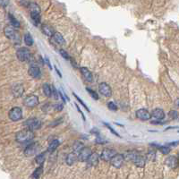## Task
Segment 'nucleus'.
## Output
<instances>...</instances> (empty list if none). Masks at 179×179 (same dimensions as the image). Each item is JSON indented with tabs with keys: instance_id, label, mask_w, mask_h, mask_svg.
Instances as JSON below:
<instances>
[{
	"instance_id": "nucleus-1",
	"label": "nucleus",
	"mask_w": 179,
	"mask_h": 179,
	"mask_svg": "<svg viewBox=\"0 0 179 179\" xmlns=\"http://www.w3.org/2000/svg\"><path fill=\"white\" fill-rule=\"evenodd\" d=\"M35 136V134L33 131L29 130V129H24L18 132L15 135V140L20 143H26L31 141Z\"/></svg>"
},
{
	"instance_id": "nucleus-2",
	"label": "nucleus",
	"mask_w": 179,
	"mask_h": 179,
	"mask_svg": "<svg viewBox=\"0 0 179 179\" xmlns=\"http://www.w3.org/2000/svg\"><path fill=\"white\" fill-rule=\"evenodd\" d=\"M126 159L133 162L135 166L139 168H143L145 165V158L137 153L136 151H129L126 153Z\"/></svg>"
},
{
	"instance_id": "nucleus-3",
	"label": "nucleus",
	"mask_w": 179,
	"mask_h": 179,
	"mask_svg": "<svg viewBox=\"0 0 179 179\" xmlns=\"http://www.w3.org/2000/svg\"><path fill=\"white\" fill-rule=\"evenodd\" d=\"M4 33L5 35V37L7 39H9L14 42H19L20 41V37H19V33L16 31L15 29L11 27V26H6L4 29Z\"/></svg>"
},
{
	"instance_id": "nucleus-4",
	"label": "nucleus",
	"mask_w": 179,
	"mask_h": 179,
	"mask_svg": "<svg viewBox=\"0 0 179 179\" xmlns=\"http://www.w3.org/2000/svg\"><path fill=\"white\" fill-rule=\"evenodd\" d=\"M24 124L26 127V129L32 130V131L39 130L41 127V121L36 117H32V118L27 119Z\"/></svg>"
},
{
	"instance_id": "nucleus-5",
	"label": "nucleus",
	"mask_w": 179,
	"mask_h": 179,
	"mask_svg": "<svg viewBox=\"0 0 179 179\" xmlns=\"http://www.w3.org/2000/svg\"><path fill=\"white\" fill-rule=\"evenodd\" d=\"M16 57L22 62L29 61L30 58H31V52H30L29 48L22 47L16 51Z\"/></svg>"
},
{
	"instance_id": "nucleus-6",
	"label": "nucleus",
	"mask_w": 179,
	"mask_h": 179,
	"mask_svg": "<svg viewBox=\"0 0 179 179\" xmlns=\"http://www.w3.org/2000/svg\"><path fill=\"white\" fill-rule=\"evenodd\" d=\"M8 116L13 122L21 120V119L22 118V108H19V107H14V108H11L10 111H9V113H8Z\"/></svg>"
},
{
	"instance_id": "nucleus-7",
	"label": "nucleus",
	"mask_w": 179,
	"mask_h": 179,
	"mask_svg": "<svg viewBox=\"0 0 179 179\" xmlns=\"http://www.w3.org/2000/svg\"><path fill=\"white\" fill-rule=\"evenodd\" d=\"M40 103L39 97L36 95H29L24 100V105L27 108H35Z\"/></svg>"
},
{
	"instance_id": "nucleus-8",
	"label": "nucleus",
	"mask_w": 179,
	"mask_h": 179,
	"mask_svg": "<svg viewBox=\"0 0 179 179\" xmlns=\"http://www.w3.org/2000/svg\"><path fill=\"white\" fill-rule=\"evenodd\" d=\"M92 149L90 147H84L78 154V160L81 162L87 161L90 157L92 156Z\"/></svg>"
},
{
	"instance_id": "nucleus-9",
	"label": "nucleus",
	"mask_w": 179,
	"mask_h": 179,
	"mask_svg": "<svg viewBox=\"0 0 179 179\" xmlns=\"http://www.w3.org/2000/svg\"><path fill=\"white\" fill-rule=\"evenodd\" d=\"M117 153L116 152L115 150H112V149H105L103 150L101 155H100V159H103L104 161H109L114 158Z\"/></svg>"
},
{
	"instance_id": "nucleus-10",
	"label": "nucleus",
	"mask_w": 179,
	"mask_h": 179,
	"mask_svg": "<svg viewBox=\"0 0 179 179\" xmlns=\"http://www.w3.org/2000/svg\"><path fill=\"white\" fill-rule=\"evenodd\" d=\"M40 149V146H39V143H31L29 144L24 150V154L25 156L27 157H30V156H33L37 153V151H39Z\"/></svg>"
},
{
	"instance_id": "nucleus-11",
	"label": "nucleus",
	"mask_w": 179,
	"mask_h": 179,
	"mask_svg": "<svg viewBox=\"0 0 179 179\" xmlns=\"http://www.w3.org/2000/svg\"><path fill=\"white\" fill-rule=\"evenodd\" d=\"M135 116L138 119H140L141 121H148V120H150L151 117V114L144 108L138 109L135 113Z\"/></svg>"
},
{
	"instance_id": "nucleus-12",
	"label": "nucleus",
	"mask_w": 179,
	"mask_h": 179,
	"mask_svg": "<svg viewBox=\"0 0 179 179\" xmlns=\"http://www.w3.org/2000/svg\"><path fill=\"white\" fill-rule=\"evenodd\" d=\"M124 159V155L117 153L114 158L110 160V164L113 167H115L116 168H119L122 167Z\"/></svg>"
},
{
	"instance_id": "nucleus-13",
	"label": "nucleus",
	"mask_w": 179,
	"mask_h": 179,
	"mask_svg": "<svg viewBox=\"0 0 179 179\" xmlns=\"http://www.w3.org/2000/svg\"><path fill=\"white\" fill-rule=\"evenodd\" d=\"M99 92L105 97H110L112 95V90L107 83H101L99 85Z\"/></svg>"
},
{
	"instance_id": "nucleus-14",
	"label": "nucleus",
	"mask_w": 179,
	"mask_h": 179,
	"mask_svg": "<svg viewBox=\"0 0 179 179\" xmlns=\"http://www.w3.org/2000/svg\"><path fill=\"white\" fill-rule=\"evenodd\" d=\"M24 92V86L21 83H15L13 84V87H12V94L13 97H15V98H20V97L22 96Z\"/></svg>"
},
{
	"instance_id": "nucleus-15",
	"label": "nucleus",
	"mask_w": 179,
	"mask_h": 179,
	"mask_svg": "<svg viewBox=\"0 0 179 179\" xmlns=\"http://www.w3.org/2000/svg\"><path fill=\"white\" fill-rule=\"evenodd\" d=\"M28 73H29V74H30V75H31L32 78H35V79H39V78H40V76H41L40 69L39 68V66H37V65H32L31 67H30V68H29Z\"/></svg>"
},
{
	"instance_id": "nucleus-16",
	"label": "nucleus",
	"mask_w": 179,
	"mask_h": 179,
	"mask_svg": "<svg viewBox=\"0 0 179 179\" xmlns=\"http://www.w3.org/2000/svg\"><path fill=\"white\" fill-rule=\"evenodd\" d=\"M165 164L170 168H176L178 166V159L176 156H169L166 159Z\"/></svg>"
},
{
	"instance_id": "nucleus-17",
	"label": "nucleus",
	"mask_w": 179,
	"mask_h": 179,
	"mask_svg": "<svg viewBox=\"0 0 179 179\" xmlns=\"http://www.w3.org/2000/svg\"><path fill=\"white\" fill-rule=\"evenodd\" d=\"M80 72L81 73V75L83 76V78L89 81V83H92L93 81V76H92V72H90V70L87 68V67H81L80 68Z\"/></svg>"
},
{
	"instance_id": "nucleus-18",
	"label": "nucleus",
	"mask_w": 179,
	"mask_h": 179,
	"mask_svg": "<svg viewBox=\"0 0 179 179\" xmlns=\"http://www.w3.org/2000/svg\"><path fill=\"white\" fill-rule=\"evenodd\" d=\"M99 160H100V155L98 153L94 152L89 158V159L87 160V163L90 167H95L99 164Z\"/></svg>"
},
{
	"instance_id": "nucleus-19",
	"label": "nucleus",
	"mask_w": 179,
	"mask_h": 179,
	"mask_svg": "<svg viewBox=\"0 0 179 179\" xmlns=\"http://www.w3.org/2000/svg\"><path fill=\"white\" fill-rule=\"evenodd\" d=\"M41 31L45 35L48 36V37H53L54 34L56 33L53 27L48 25V24H43L41 26Z\"/></svg>"
},
{
	"instance_id": "nucleus-20",
	"label": "nucleus",
	"mask_w": 179,
	"mask_h": 179,
	"mask_svg": "<svg viewBox=\"0 0 179 179\" xmlns=\"http://www.w3.org/2000/svg\"><path fill=\"white\" fill-rule=\"evenodd\" d=\"M151 117L157 119V120H162L165 117V112L161 108H155L151 112Z\"/></svg>"
},
{
	"instance_id": "nucleus-21",
	"label": "nucleus",
	"mask_w": 179,
	"mask_h": 179,
	"mask_svg": "<svg viewBox=\"0 0 179 179\" xmlns=\"http://www.w3.org/2000/svg\"><path fill=\"white\" fill-rule=\"evenodd\" d=\"M76 160H78V156L75 153H74V152L69 153L68 155L66 156L65 162H66L67 165L72 166V165H73V164L76 162Z\"/></svg>"
},
{
	"instance_id": "nucleus-22",
	"label": "nucleus",
	"mask_w": 179,
	"mask_h": 179,
	"mask_svg": "<svg viewBox=\"0 0 179 179\" xmlns=\"http://www.w3.org/2000/svg\"><path fill=\"white\" fill-rule=\"evenodd\" d=\"M28 8L31 12V13H40V5L35 3V2H31L28 6Z\"/></svg>"
},
{
	"instance_id": "nucleus-23",
	"label": "nucleus",
	"mask_w": 179,
	"mask_h": 179,
	"mask_svg": "<svg viewBox=\"0 0 179 179\" xmlns=\"http://www.w3.org/2000/svg\"><path fill=\"white\" fill-rule=\"evenodd\" d=\"M42 89H43V92L45 94V96L49 98L52 95H53V90H52V86H50L48 83H44L42 85Z\"/></svg>"
},
{
	"instance_id": "nucleus-24",
	"label": "nucleus",
	"mask_w": 179,
	"mask_h": 179,
	"mask_svg": "<svg viewBox=\"0 0 179 179\" xmlns=\"http://www.w3.org/2000/svg\"><path fill=\"white\" fill-rule=\"evenodd\" d=\"M53 39L59 45H65V40L64 39L63 35L60 32H56L53 36Z\"/></svg>"
},
{
	"instance_id": "nucleus-25",
	"label": "nucleus",
	"mask_w": 179,
	"mask_h": 179,
	"mask_svg": "<svg viewBox=\"0 0 179 179\" xmlns=\"http://www.w3.org/2000/svg\"><path fill=\"white\" fill-rule=\"evenodd\" d=\"M8 18H9V21H10V24L15 29V28H20V22H18V20L14 17L12 13H8Z\"/></svg>"
},
{
	"instance_id": "nucleus-26",
	"label": "nucleus",
	"mask_w": 179,
	"mask_h": 179,
	"mask_svg": "<svg viewBox=\"0 0 179 179\" xmlns=\"http://www.w3.org/2000/svg\"><path fill=\"white\" fill-rule=\"evenodd\" d=\"M59 145V141L58 140H53L50 143V144L48 145V152H50V153H52L53 151H56V149L57 148V146Z\"/></svg>"
},
{
	"instance_id": "nucleus-27",
	"label": "nucleus",
	"mask_w": 179,
	"mask_h": 179,
	"mask_svg": "<svg viewBox=\"0 0 179 179\" xmlns=\"http://www.w3.org/2000/svg\"><path fill=\"white\" fill-rule=\"evenodd\" d=\"M84 148L83 143H81V141H75V143H73V151L74 153L77 152V153H80V151L83 150V149Z\"/></svg>"
},
{
	"instance_id": "nucleus-28",
	"label": "nucleus",
	"mask_w": 179,
	"mask_h": 179,
	"mask_svg": "<svg viewBox=\"0 0 179 179\" xmlns=\"http://www.w3.org/2000/svg\"><path fill=\"white\" fill-rule=\"evenodd\" d=\"M42 172H43V167L40 166L38 168H36L34 170V172H33V174L32 176V179H39L40 175L42 174Z\"/></svg>"
},
{
	"instance_id": "nucleus-29",
	"label": "nucleus",
	"mask_w": 179,
	"mask_h": 179,
	"mask_svg": "<svg viewBox=\"0 0 179 179\" xmlns=\"http://www.w3.org/2000/svg\"><path fill=\"white\" fill-rule=\"evenodd\" d=\"M31 18L35 25H39L40 24V13H31Z\"/></svg>"
},
{
	"instance_id": "nucleus-30",
	"label": "nucleus",
	"mask_w": 179,
	"mask_h": 179,
	"mask_svg": "<svg viewBox=\"0 0 179 179\" xmlns=\"http://www.w3.org/2000/svg\"><path fill=\"white\" fill-rule=\"evenodd\" d=\"M24 43L27 45V46H32L33 45V39H32V35L30 34V33H26L24 35Z\"/></svg>"
},
{
	"instance_id": "nucleus-31",
	"label": "nucleus",
	"mask_w": 179,
	"mask_h": 179,
	"mask_svg": "<svg viewBox=\"0 0 179 179\" xmlns=\"http://www.w3.org/2000/svg\"><path fill=\"white\" fill-rule=\"evenodd\" d=\"M157 149H159V151H160V152L162 154H165V155H167V154H168L170 152V148L168 146H167V145H164V146L158 145Z\"/></svg>"
},
{
	"instance_id": "nucleus-32",
	"label": "nucleus",
	"mask_w": 179,
	"mask_h": 179,
	"mask_svg": "<svg viewBox=\"0 0 179 179\" xmlns=\"http://www.w3.org/2000/svg\"><path fill=\"white\" fill-rule=\"evenodd\" d=\"M35 160H36L37 163L39 164V165L42 166V164H43L44 161H45V154L40 153V154H39V155H37V156H36V158H35Z\"/></svg>"
},
{
	"instance_id": "nucleus-33",
	"label": "nucleus",
	"mask_w": 179,
	"mask_h": 179,
	"mask_svg": "<svg viewBox=\"0 0 179 179\" xmlns=\"http://www.w3.org/2000/svg\"><path fill=\"white\" fill-rule=\"evenodd\" d=\"M86 90H87V92L90 93V95H91L94 100H99V95H98V93H96V92L92 91V90L89 89V88H87Z\"/></svg>"
},
{
	"instance_id": "nucleus-34",
	"label": "nucleus",
	"mask_w": 179,
	"mask_h": 179,
	"mask_svg": "<svg viewBox=\"0 0 179 179\" xmlns=\"http://www.w3.org/2000/svg\"><path fill=\"white\" fill-rule=\"evenodd\" d=\"M168 116H169V117L170 118H172V119H176V118H178V112L177 111H176V110H171V111H169V113H168Z\"/></svg>"
},
{
	"instance_id": "nucleus-35",
	"label": "nucleus",
	"mask_w": 179,
	"mask_h": 179,
	"mask_svg": "<svg viewBox=\"0 0 179 179\" xmlns=\"http://www.w3.org/2000/svg\"><path fill=\"white\" fill-rule=\"evenodd\" d=\"M59 53H60V55H61L65 59H66V60H68V59H70L69 54L67 53V52H66L65 49H60V50H59Z\"/></svg>"
},
{
	"instance_id": "nucleus-36",
	"label": "nucleus",
	"mask_w": 179,
	"mask_h": 179,
	"mask_svg": "<svg viewBox=\"0 0 179 179\" xmlns=\"http://www.w3.org/2000/svg\"><path fill=\"white\" fill-rule=\"evenodd\" d=\"M108 108L112 111H116L117 109V106L115 104V102H112V101L108 103Z\"/></svg>"
},
{
	"instance_id": "nucleus-37",
	"label": "nucleus",
	"mask_w": 179,
	"mask_h": 179,
	"mask_svg": "<svg viewBox=\"0 0 179 179\" xmlns=\"http://www.w3.org/2000/svg\"><path fill=\"white\" fill-rule=\"evenodd\" d=\"M73 95L74 97H75V99H76V100H78V101H79V102H80V103L81 104V105H83V106L84 107V108H85V109H86V110H87L88 112H90V109H89V108H88V107H87V106L85 105V104L83 103V100H81V99L79 98V97H78V96H77V95H76L75 93H73Z\"/></svg>"
},
{
	"instance_id": "nucleus-38",
	"label": "nucleus",
	"mask_w": 179,
	"mask_h": 179,
	"mask_svg": "<svg viewBox=\"0 0 179 179\" xmlns=\"http://www.w3.org/2000/svg\"><path fill=\"white\" fill-rule=\"evenodd\" d=\"M155 152L154 151H149V153L147 154V158L149 159H152V160H154L155 159Z\"/></svg>"
},
{
	"instance_id": "nucleus-39",
	"label": "nucleus",
	"mask_w": 179,
	"mask_h": 179,
	"mask_svg": "<svg viewBox=\"0 0 179 179\" xmlns=\"http://www.w3.org/2000/svg\"><path fill=\"white\" fill-rule=\"evenodd\" d=\"M104 124H105V125L107 126V127H108V128L110 130V132H111L112 133H113V134H116V135L117 137H120V136H119V134H118V133H116V131H115L113 128H112V127H111V126H110L109 124H106V123H104Z\"/></svg>"
},
{
	"instance_id": "nucleus-40",
	"label": "nucleus",
	"mask_w": 179,
	"mask_h": 179,
	"mask_svg": "<svg viewBox=\"0 0 179 179\" xmlns=\"http://www.w3.org/2000/svg\"><path fill=\"white\" fill-rule=\"evenodd\" d=\"M64 108L63 104H57V105H55V110L57 111H62Z\"/></svg>"
},
{
	"instance_id": "nucleus-41",
	"label": "nucleus",
	"mask_w": 179,
	"mask_h": 179,
	"mask_svg": "<svg viewBox=\"0 0 179 179\" xmlns=\"http://www.w3.org/2000/svg\"><path fill=\"white\" fill-rule=\"evenodd\" d=\"M52 90H53V95H54V98H55L56 100H57V99H58V95H57V93L56 88H55L54 86H52Z\"/></svg>"
},
{
	"instance_id": "nucleus-42",
	"label": "nucleus",
	"mask_w": 179,
	"mask_h": 179,
	"mask_svg": "<svg viewBox=\"0 0 179 179\" xmlns=\"http://www.w3.org/2000/svg\"><path fill=\"white\" fill-rule=\"evenodd\" d=\"M76 106V108H77V110L80 112V113H81V116H83V120H85V117H84V115H83V112H81V109H80V108L78 107V105H75Z\"/></svg>"
},
{
	"instance_id": "nucleus-43",
	"label": "nucleus",
	"mask_w": 179,
	"mask_h": 179,
	"mask_svg": "<svg viewBox=\"0 0 179 179\" xmlns=\"http://www.w3.org/2000/svg\"><path fill=\"white\" fill-rule=\"evenodd\" d=\"M45 60H46V63L48 64V65L49 66V68L51 69V65H50V62H49V60H48V58L46 57H45Z\"/></svg>"
},
{
	"instance_id": "nucleus-44",
	"label": "nucleus",
	"mask_w": 179,
	"mask_h": 179,
	"mask_svg": "<svg viewBox=\"0 0 179 179\" xmlns=\"http://www.w3.org/2000/svg\"><path fill=\"white\" fill-rule=\"evenodd\" d=\"M177 143H179V141H174V143H170L168 145H170V146H176V145H177Z\"/></svg>"
},
{
	"instance_id": "nucleus-45",
	"label": "nucleus",
	"mask_w": 179,
	"mask_h": 179,
	"mask_svg": "<svg viewBox=\"0 0 179 179\" xmlns=\"http://www.w3.org/2000/svg\"><path fill=\"white\" fill-rule=\"evenodd\" d=\"M64 93H62V92H59V95H60V97H61V99H62V100L65 103V99L64 98V95H63Z\"/></svg>"
},
{
	"instance_id": "nucleus-46",
	"label": "nucleus",
	"mask_w": 179,
	"mask_h": 179,
	"mask_svg": "<svg viewBox=\"0 0 179 179\" xmlns=\"http://www.w3.org/2000/svg\"><path fill=\"white\" fill-rule=\"evenodd\" d=\"M56 71H57V73H58V75H59V77H62V74L60 73V72H59V71H58V69L57 68V67H56Z\"/></svg>"
},
{
	"instance_id": "nucleus-47",
	"label": "nucleus",
	"mask_w": 179,
	"mask_h": 179,
	"mask_svg": "<svg viewBox=\"0 0 179 179\" xmlns=\"http://www.w3.org/2000/svg\"><path fill=\"white\" fill-rule=\"evenodd\" d=\"M176 105L177 107H179V99L176 100Z\"/></svg>"
}]
</instances>
